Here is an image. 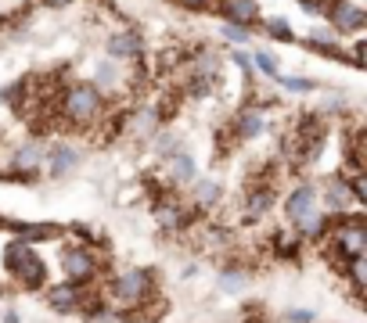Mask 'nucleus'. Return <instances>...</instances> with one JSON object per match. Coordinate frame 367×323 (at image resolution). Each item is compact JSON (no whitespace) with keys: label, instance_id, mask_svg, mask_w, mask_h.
I'll use <instances>...</instances> for the list:
<instances>
[{"label":"nucleus","instance_id":"nucleus-31","mask_svg":"<svg viewBox=\"0 0 367 323\" xmlns=\"http://www.w3.org/2000/svg\"><path fill=\"white\" fill-rule=\"evenodd\" d=\"M4 323H18V313H4Z\"/></svg>","mask_w":367,"mask_h":323},{"label":"nucleus","instance_id":"nucleus-21","mask_svg":"<svg viewBox=\"0 0 367 323\" xmlns=\"http://www.w3.org/2000/svg\"><path fill=\"white\" fill-rule=\"evenodd\" d=\"M345 273L353 276V291L360 295L364 284H367V266H364V258H350V263H345Z\"/></svg>","mask_w":367,"mask_h":323},{"label":"nucleus","instance_id":"nucleus-2","mask_svg":"<svg viewBox=\"0 0 367 323\" xmlns=\"http://www.w3.org/2000/svg\"><path fill=\"white\" fill-rule=\"evenodd\" d=\"M4 266L8 273L18 280L22 288H40L43 284V276H47V266H43V258L33 251V245H22V241H11L4 248Z\"/></svg>","mask_w":367,"mask_h":323},{"label":"nucleus","instance_id":"nucleus-5","mask_svg":"<svg viewBox=\"0 0 367 323\" xmlns=\"http://www.w3.org/2000/svg\"><path fill=\"white\" fill-rule=\"evenodd\" d=\"M97 266H101L97 255L91 248H83V245H72V248L61 251V270L72 284H91V280L97 276Z\"/></svg>","mask_w":367,"mask_h":323},{"label":"nucleus","instance_id":"nucleus-16","mask_svg":"<svg viewBox=\"0 0 367 323\" xmlns=\"http://www.w3.org/2000/svg\"><path fill=\"white\" fill-rule=\"evenodd\" d=\"M91 86H94V90H101V94L104 90H116V86H119V65L116 61H101Z\"/></svg>","mask_w":367,"mask_h":323},{"label":"nucleus","instance_id":"nucleus-15","mask_svg":"<svg viewBox=\"0 0 367 323\" xmlns=\"http://www.w3.org/2000/svg\"><path fill=\"white\" fill-rule=\"evenodd\" d=\"M270 205H274V187L270 183H252L249 187V201H245L249 215H267Z\"/></svg>","mask_w":367,"mask_h":323},{"label":"nucleus","instance_id":"nucleus-6","mask_svg":"<svg viewBox=\"0 0 367 323\" xmlns=\"http://www.w3.org/2000/svg\"><path fill=\"white\" fill-rule=\"evenodd\" d=\"M83 301H86V284L65 280V284L47 288V306L58 309V313H76V309H83Z\"/></svg>","mask_w":367,"mask_h":323},{"label":"nucleus","instance_id":"nucleus-13","mask_svg":"<svg viewBox=\"0 0 367 323\" xmlns=\"http://www.w3.org/2000/svg\"><path fill=\"white\" fill-rule=\"evenodd\" d=\"M263 112H259V108H245L242 115L234 119V133H237V140H252V137H259L263 133Z\"/></svg>","mask_w":367,"mask_h":323},{"label":"nucleus","instance_id":"nucleus-18","mask_svg":"<svg viewBox=\"0 0 367 323\" xmlns=\"http://www.w3.org/2000/svg\"><path fill=\"white\" fill-rule=\"evenodd\" d=\"M173 162V176H177V180H194V162H191V155H184V151H177V155H173L169 158Z\"/></svg>","mask_w":367,"mask_h":323},{"label":"nucleus","instance_id":"nucleus-29","mask_svg":"<svg viewBox=\"0 0 367 323\" xmlns=\"http://www.w3.org/2000/svg\"><path fill=\"white\" fill-rule=\"evenodd\" d=\"M234 61H237V65H242V69H245V72H252V61H249V54H242V51H237V54H234Z\"/></svg>","mask_w":367,"mask_h":323},{"label":"nucleus","instance_id":"nucleus-17","mask_svg":"<svg viewBox=\"0 0 367 323\" xmlns=\"http://www.w3.org/2000/svg\"><path fill=\"white\" fill-rule=\"evenodd\" d=\"M187 220H191V215H187V212H180L177 205H159V223H162L166 230H180Z\"/></svg>","mask_w":367,"mask_h":323},{"label":"nucleus","instance_id":"nucleus-28","mask_svg":"<svg viewBox=\"0 0 367 323\" xmlns=\"http://www.w3.org/2000/svg\"><path fill=\"white\" fill-rule=\"evenodd\" d=\"M288 320L292 323H313V313L310 309H295V313H288Z\"/></svg>","mask_w":367,"mask_h":323},{"label":"nucleus","instance_id":"nucleus-22","mask_svg":"<svg viewBox=\"0 0 367 323\" xmlns=\"http://www.w3.org/2000/svg\"><path fill=\"white\" fill-rule=\"evenodd\" d=\"M224 40H231V43H249V40H252V33H249L245 26H234V22H224Z\"/></svg>","mask_w":367,"mask_h":323},{"label":"nucleus","instance_id":"nucleus-27","mask_svg":"<svg viewBox=\"0 0 367 323\" xmlns=\"http://www.w3.org/2000/svg\"><path fill=\"white\" fill-rule=\"evenodd\" d=\"M281 83H285L288 90H313V83H310V79H281Z\"/></svg>","mask_w":367,"mask_h":323},{"label":"nucleus","instance_id":"nucleus-20","mask_svg":"<svg viewBox=\"0 0 367 323\" xmlns=\"http://www.w3.org/2000/svg\"><path fill=\"white\" fill-rule=\"evenodd\" d=\"M216 198H220V187H216L212 180H198V183H194V201H198V205H212Z\"/></svg>","mask_w":367,"mask_h":323},{"label":"nucleus","instance_id":"nucleus-24","mask_svg":"<svg viewBox=\"0 0 367 323\" xmlns=\"http://www.w3.org/2000/svg\"><path fill=\"white\" fill-rule=\"evenodd\" d=\"M252 61L259 65V72H263V76H277V61H274V54L256 51V54H252Z\"/></svg>","mask_w":367,"mask_h":323},{"label":"nucleus","instance_id":"nucleus-10","mask_svg":"<svg viewBox=\"0 0 367 323\" xmlns=\"http://www.w3.org/2000/svg\"><path fill=\"white\" fill-rule=\"evenodd\" d=\"M310 208H317V190L310 187V183H299L292 194H288V201H285V212H288V220L295 223L302 212H310Z\"/></svg>","mask_w":367,"mask_h":323},{"label":"nucleus","instance_id":"nucleus-12","mask_svg":"<svg viewBox=\"0 0 367 323\" xmlns=\"http://www.w3.org/2000/svg\"><path fill=\"white\" fill-rule=\"evenodd\" d=\"M11 230L18 233L22 245H36V241H54L61 233L54 223H11Z\"/></svg>","mask_w":367,"mask_h":323},{"label":"nucleus","instance_id":"nucleus-30","mask_svg":"<svg viewBox=\"0 0 367 323\" xmlns=\"http://www.w3.org/2000/svg\"><path fill=\"white\" fill-rule=\"evenodd\" d=\"M51 8H65V4H72V0H47Z\"/></svg>","mask_w":367,"mask_h":323},{"label":"nucleus","instance_id":"nucleus-4","mask_svg":"<svg viewBox=\"0 0 367 323\" xmlns=\"http://www.w3.org/2000/svg\"><path fill=\"white\" fill-rule=\"evenodd\" d=\"M151 291H155L151 270H126L112 284V301H119V306H141V301L151 298Z\"/></svg>","mask_w":367,"mask_h":323},{"label":"nucleus","instance_id":"nucleus-11","mask_svg":"<svg viewBox=\"0 0 367 323\" xmlns=\"http://www.w3.org/2000/svg\"><path fill=\"white\" fill-rule=\"evenodd\" d=\"M220 15L234 22V26H249V22H256L259 8H256V0H220Z\"/></svg>","mask_w":367,"mask_h":323},{"label":"nucleus","instance_id":"nucleus-25","mask_svg":"<svg viewBox=\"0 0 367 323\" xmlns=\"http://www.w3.org/2000/svg\"><path fill=\"white\" fill-rule=\"evenodd\" d=\"M177 4L187 11H209V8H220V0H177Z\"/></svg>","mask_w":367,"mask_h":323},{"label":"nucleus","instance_id":"nucleus-9","mask_svg":"<svg viewBox=\"0 0 367 323\" xmlns=\"http://www.w3.org/2000/svg\"><path fill=\"white\" fill-rule=\"evenodd\" d=\"M331 22H335V29L338 33H360L367 26V15L353 4H335L331 8Z\"/></svg>","mask_w":367,"mask_h":323},{"label":"nucleus","instance_id":"nucleus-8","mask_svg":"<svg viewBox=\"0 0 367 323\" xmlns=\"http://www.w3.org/2000/svg\"><path fill=\"white\" fill-rule=\"evenodd\" d=\"M43 151L47 147H40V144H26V147L15 151V172L18 176H36L43 169Z\"/></svg>","mask_w":367,"mask_h":323},{"label":"nucleus","instance_id":"nucleus-1","mask_svg":"<svg viewBox=\"0 0 367 323\" xmlns=\"http://www.w3.org/2000/svg\"><path fill=\"white\" fill-rule=\"evenodd\" d=\"M61 112L72 126H91L104 112V94L94 90L91 83H72L69 90L61 94Z\"/></svg>","mask_w":367,"mask_h":323},{"label":"nucleus","instance_id":"nucleus-7","mask_svg":"<svg viewBox=\"0 0 367 323\" xmlns=\"http://www.w3.org/2000/svg\"><path fill=\"white\" fill-rule=\"evenodd\" d=\"M72 165H79V151L72 144H51L43 151V169H47L51 176H65Z\"/></svg>","mask_w":367,"mask_h":323},{"label":"nucleus","instance_id":"nucleus-26","mask_svg":"<svg viewBox=\"0 0 367 323\" xmlns=\"http://www.w3.org/2000/svg\"><path fill=\"white\" fill-rule=\"evenodd\" d=\"M220 284H224V291H237L245 284V276L242 273H227V276H220Z\"/></svg>","mask_w":367,"mask_h":323},{"label":"nucleus","instance_id":"nucleus-23","mask_svg":"<svg viewBox=\"0 0 367 323\" xmlns=\"http://www.w3.org/2000/svg\"><path fill=\"white\" fill-rule=\"evenodd\" d=\"M267 33H270V36H277V40H295L285 18H267Z\"/></svg>","mask_w":367,"mask_h":323},{"label":"nucleus","instance_id":"nucleus-19","mask_svg":"<svg viewBox=\"0 0 367 323\" xmlns=\"http://www.w3.org/2000/svg\"><path fill=\"white\" fill-rule=\"evenodd\" d=\"M345 198H350V187H345L342 180L328 183V212H338V215H342V205H345Z\"/></svg>","mask_w":367,"mask_h":323},{"label":"nucleus","instance_id":"nucleus-32","mask_svg":"<svg viewBox=\"0 0 367 323\" xmlns=\"http://www.w3.org/2000/svg\"><path fill=\"white\" fill-rule=\"evenodd\" d=\"M0 226H11V223H8V220H0Z\"/></svg>","mask_w":367,"mask_h":323},{"label":"nucleus","instance_id":"nucleus-3","mask_svg":"<svg viewBox=\"0 0 367 323\" xmlns=\"http://www.w3.org/2000/svg\"><path fill=\"white\" fill-rule=\"evenodd\" d=\"M331 248L338 251V263H350V258H364L367 251V226L364 215H342L328 233Z\"/></svg>","mask_w":367,"mask_h":323},{"label":"nucleus","instance_id":"nucleus-14","mask_svg":"<svg viewBox=\"0 0 367 323\" xmlns=\"http://www.w3.org/2000/svg\"><path fill=\"white\" fill-rule=\"evenodd\" d=\"M144 43L137 33H116L112 40H108V54L112 58H141Z\"/></svg>","mask_w":367,"mask_h":323}]
</instances>
